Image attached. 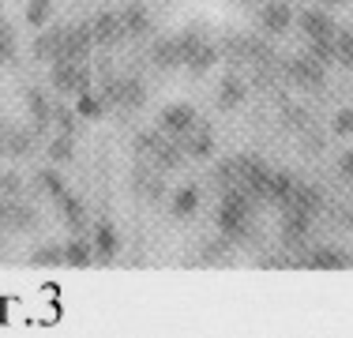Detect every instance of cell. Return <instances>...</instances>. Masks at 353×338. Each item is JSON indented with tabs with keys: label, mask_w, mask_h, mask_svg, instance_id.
Returning a JSON list of instances; mask_svg holds the SVG:
<instances>
[{
	"label": "cell",
	"mask_w": 353,
	"mask_h": 338,
	"mask_svg": "<svg viewBox=\"0 0 353 338\" xmlns=\"http://www.w3.org/2000/svg\"><path fill=\"white\" fill-rule=\"evenodd\" d=\"M218 230L230 237V241H245V237H252V196H245L241 188L222 192Z\"/></svg>",
	"instance_id": "1"
},
{
	"label": "cell",
	"mask_w": 353,
	"mask_h": 338,
	"mask_svg": "<svg viewBox=\"0 0 353 338\" xmlns=\"http://www.w3.org/2000/svg\"><path fill=\"white\" fill-rule=\"evenodd\" d=\"M49 83H53L57 95H83V90H90V83H94V75H90L87 64L79 61H53L49 68Z\"/></svg>",
	"instance_id": "2"
},
{
	"label": "cell",
	"mask_w": 353,
	"mask_h": 338,
	"mask_svg": "<svg viewBox=\"0 0 353 338\" xmlns=\"http://www.w3.org/2000/svg\"><path fill=\"white\" fill-rule=\"evenodd\" d=\"M105 101H117L121 109H139L147 101V87H143L136 75H121V79L105 83Z\"/></svg>",
	"instance_id": "3"
},
{
	"label": "cell",
	"mask_w": 353,
	"mask_h": 338,
	"mask_svg": "<svg viewBox=\"0 0 353 338\" xmlns=\"http://www.w3.org/2000/svg\"><path fill=\"white\" fill-rule=\"evenodd\" d=\"M90 49H94L90 23H83V27H61V61H79V64H87Z\"/></svg>",
	"instance_id": "4"
},
{
	"label": "cell",
	"mask_w": 353,
	"mask_h": 338,
	"mask_svg": "<svg viewBox=\"0 0 353 338\" xmlns=\"http://www.w3.org/2000/svg\"><path fill=\"white\" fill-rule=\"evenodd\" d=\"M90 38H94L98 49H113V46H121V41L128 38V30H124L121 15L102 12V15H94V23H90Z\"/></svg>",
	"instance_id": "5"
},
{
	"label": "cell",
	"mask_w": 353,
	"mask_h": 338,
	"mask_svg": "<svg viewBox=\"0 0 353 338\" xmlns=\"http://www.w3.org/2000/svg\"><path fill=\"white\" fill-rule=\"evenodd\" d=\"M290 79L297 83V87H305V90H316V87H323L327 68L319 64L312 53H305V57H297V61H290Z\"/></svg>",
	"instance_id": "6"
},
{
	"label": "cell",
	"mask_w": 353,
	"mask_h": 338,
	"mask_svg": "<svg viewBox=\"0 0 353 338\" xmlns=\"http://www.w3.org/2000/svg\"><path fill=\"white\" fill-rule=\"evenodd\" d=\"M158 124H162L165 135H173V139H176V135H184V132L196 128L199 117H196V109H192V106L176 101V106H165V109H162V121H158Z\"/></svg>",
	"instance_id": "7"
},
{
	"label": "cell",
	"mask_w": 353,
	"mask_h": 338,
	"mask_svg": "<svg viewBox=\"0 0 353 338\" xmlns=\"http://www.w3.org/2000/svg\"><path fill=\"white\" fill-rule=\"evenodd\" d=\"M176 147L184 150V158H207L214 150V139H211V132H207V124H196L192 132L176 135Z\"/></svg>",
	"instance_id": "8"
},
{
	"label": "cell",
	"mask_w": 353,
	"mask_h": 338,
	"mask_svg": "<svg viewBox=\"0 0 353 338\" xmlns=\"http://www.w3.org/2000/svg\"><path fill=\"white\" fill-rule=\"evenodd\" d=\"M259 19H263V27L271 34H285V30H290V23H293V12H290L285 0H267V4L259 8Z\"/></svg>",
	"instance_id": "9"
},
{
	"label": "cell",
	"mask_w": 353,
	"mask_h": 338,
	"mask_svg": "<svg viewBox=\"0 0 353 338\" xmlns=\"http://www.w3.org/2000/svg\"><path fill=\"white\" fill-rule=\"evenodd\" d=\"M301 34H305L308 41H316V38H331L334 34V19L331 15H323V12H316V8H308V12H301Z\"/></svg>",
	"instance_id": "10"
},
{
	"label": "cell",
	"mask_w": 353,
	"mask_h": 338,
	"mask_svg": "<svg viewBox=\"0 0 353 338\" xmlns=\"http://www.w3.org/2000/svg\"><path fill=\"white\" fill-rule=\"evenodd\" d=\"M34 226H38V210H30L27 203H8V215H4L8 233H30Z\"/></svg>",
	"instance_id": "11"
},
{
	"label": "cell",
	"mask_w": 353,
	"mask_h": 338,
	"mask_svg": "<svg viewBox=\"0 0 353 338\" xmlns=\"http://www.w3.org/2000/svg\"><path fill=\"white\" fill-rule=\"evenodd\" d=\"M57 207H61V222L68 226L72 233H83V230H87V210H83V203L75 199V196H68V192H64V196L57 199Z\"/></svg>",
	"instance_id": "12"
},
{
	"label": "cell",
	"mask_w": 353,
	"mask_h": 338,
	"mask_svg": "<svg viewBox=\"0 0 353 338\" xmlns=\"http://www.w3.org/2000/svg\"><path fill=\"white\" fill-rule=\"evenodd\" d=\"M150 61L154 68H181V46H176V38H158L154 49H150Z\"/></svg>",
	"instance_id": "13"
},
{
	"label": "cell",
	"mask_w": 353,
	"mask_h": 338,
	"mask_svg": "<svg viewBox=\"0 0 353 338\" xmlns=\"http://www.w3.org/2000/svg\"><path fill=\"white\" fill-rule=\"evenodd\" d=\"M90 244H94V256H98V259H113L117 248H121L117 230H113L109 222H98V226H94V241H90Z\"/></svg>",
	"instance_id": "14"
},
{
	"label": "cell",
	"mask_w": 353,
	"mask_h": 338,
	"mask_svg": "<svg viewBox=\"0 0 353 338\" xmlns=\"http://www.w3.org/2000/svg\"><path fill=\"white\" fill-rule=\"evenodd\" d=\"M64 264L79 267V270L90 267V264H94V244H87L83 237H72V241L64 244Z\"/></svg>",
	"instance_id": "15"
},
{
	"label": "cell",
	"mask_w": 353,
	"mask_h": 338,
	"mask_svg": "<svg viewBox=\"0 0 353 338\" xmlns=\"http://www.w3.org/2000/svg\"><path fill=\"white\" fill-rule=\"evenodd\" d=\"M34 57H38V61H46V64L61 61V27L38 34V38H34Z\"/></svg>",
	"instance_id": "16"
},
{
	"label": "cell",
	"mask_w": 353,
	"mask_h": 338,
	"mask_svg": "<svg viewBox=\"0 0 353 338\" xmlns=\"http://www.w3.org/2000/svg\"><path fill=\"white\" fill-rule=\"evenodd\" d=\"M331 46H334V64L353 68V30L350 27H334Z\"/></svg>",
	"instance_id": "17"
},
{
	"label": "cell",
	"mask_w": 353,
	"mask_h": 338,
	"mask_svg": "<svg viewBox=\"0 0 353 338\" xmlns=\"http://www.w3.org/2000/svg\"><path fill=\"white\" fill-rule=\"evenodd\" d=\"M241 101H245V83H241L237 75H225L222 87H218V106H222V109H237Z\"/></svg>",
	"instance_id": "18"
},
{
	"label": "cell",
	"mask_w": 353,
	"mask_h": 338,
	"mask_svg": "<svg viewBox=\"0 0 353 338\" xmlns=\"http://www.w3.org/2000/svg\"><path fill=\"white\" fill-rule=\"evenodd\" d=\"M105 113V95L98 90H83L79 101H75V117H87V121H98Z\"/></svg>",
	"instance_id": "19"
},
{
	"label": "cell",
	"mask_w": 353,
	"mask_h": 338,
	"mask_svg": "<svg viewBox=\"0 0 353 338\" xmlns=\"http://www.w3.org/2000/svg\"><path fill=\"white\" fill-rule=\"evenodd\" d=\"M27 113H30V121H34V132L46 128V124L53 121V109H49V101H46L41 90H30V95H27Z\"/></svg>",
	"instance_id": "20"
},
{
	"label": "cell",
	"mask_w": 353,
	"mask_h": 338,
	"mask_svg": "<svg viewBox=\"0 0 353 338\" xmlns=\"http://www.w3.org/2000/svg\"><path fill=\"white\" fill-rule=\"evenodd\" d=\"M121 23H124V30H128V38H143V34L150 30V19H147V12H143L139 4L124 8V12H121Z\"/></svg>",
	"instance_id": "21"
},
{
	"label": "cell",
	"mask_w": 353,
	"mask_h": 338,
	"mask_svg": "<svg viewBox=\"0 0 353 338\" xmlns=\"http://www.w3.org/2000/svg\"><path fill=\"white\" fill-rule=\"evenodd\" d=\"M293 196V181H290V173H271L267 177V199H274V203H290Z\"/></svg>",
	"instance_id": "22"
},
{
	"label": "cell",
	"mask_w": 353,
	"mask_h": 338,
	"mask_svg": "<svg viewBox=\"0 0 353 338\" xmlns=\"http://www.w3.org/2000/svg\"><path fill=\"white\" fill-rule=\"evenodd\" d=\"M293 207H301V210H308V215H316L319 210V192L312 188V184H293V196H290ZM285 203V207H290Z\"/></svg>",
	"instance_id": "23"
},
{
	"label": "cell",
	"mask_w": 353,
	"mask_h": 338,
	"mask_svg": "<svg viewBox=\"0 0 353 338\" xmlns=\"http://www.w3.org/2000/svg\"><path fill=\"white\" fill-rule=\"evenodd\" d=\"M308 267H319V270H339V267H346V256H342V252H334V248H316L312 256H308Z\"/></svg>",
	"instance_id": "24"
},
{
	"label": "cell",
	"mask_w": 353,
	"mask_h": 338,
	"mask_svg": "<svg viewBox=\"0 0 353 338\" xmlns=\"http://www.w3.org/2000/svg\"><path fill=\"white\" fill-rule=\"evenodd\" d=\"M196 207H199V192L196 188H181L173 196V215L176 218H192V215H196Z\"/></svg>",
	"instance_id": "25"
},
{
	"label": "cell",
	"mask_w": 353,
	"mask_h": 338,
	"mask_svg": "<svg viewBox=\"0 0 353 338\" xmlns=\"http://www.w3.org/2000/svg\"><path fill=\"white\" fill-rule=\"evenodd\" d=\"M214 61H218L214 46H207V41H203V46H199L196 53H192L188 61H184V68H188V72H196V75H203V72H207V68H211Z\"/></svg>",
	"instance_id": "26"
},
{
	"label": "cell",
	"mask_w": 353,
	"mask_h": 338,
	"mask_svg": "<svg viewBox=\"0 0 353 338\" xmlns=\"http://www.w3.org/2000/svg\"><path fill=\"white\" fill-rule=\"evenodd\" d=\"M34 267H61L64 264V244H41V248L30 256Z\"/></svg>",
	"instance_id": "27"
},
{
	"label": "cell",
	"mask_w": 353,
	"mask_h": 338,
	"mask_svg": "<svg viewBox=\"0 0 353 338\" xmlns=\"http://www.w3.org/2000/svg\"><path fill=\"white\" fill-rule=\"evenodd\" d=\"M49 158H53L57 166L72 162V158H75V147H72V135H57V139L49 143Z\"/></svg>",
	"instance_id": "28"
},
{
	"label": "cell",
	"mask_w": 353,
	"mask_h": 338,
	"mask_svg": "<svg viewBox=\"0 0 353 338\" xmlns=\"http://www.w3.org/2000/svg\"><path fill=\"white\" fill-rule=\"evenodd\" d=\"M38 184H41V192H46V196H53V199H61L64 192V181H61V173H53V169H41L38 173Z\"/></svg>",
	"instance_id": "29"
},
{
	"label": "cell",
	"mask_w": 353,
	"mask_h": 338,
	"mask_svg": "<svg viewBox=\"0 0 353 338\" xmlns=\"http://www.w3.org/2000/svg\"><path fill=\"white\" fill-rule=\"evenodd\" d=\"M12 61H15V30L0 19V68L12 64Z\"/></svg>",
	"instance_id": "30"
},
{
	"label": "cell",
	"mask_w": 353,
	"mask_h": 338,
	"mask_svg": "<svg viewBox=\"0 0 353 338\" xmlns=\"http://www.w3.org/2000/svg\"><path fill=\"white\" fill-rule=\"evenodd\" d=\"M49 12H53L49 0H27V23L30 27H41V23L49 19Z\"/></svg>",
	"instance_id": "31"
},
{
	"label": "cell",
	"mask_w": 353,
	"mask_h": 338,
	"mask_svg": "<svg viewBox=\"0 0 353 338\" xmlns=\"http://www.w3.org/2000/svg\"><path fill=\"white\" fill-rule=\"evenodd\" d=\"M53 121H57V128H61V135H75V109L57 106L53 109Z\"/></svg>",
	"instance_id": "32"
},
{
	"label": "cell",
	"mask_w": 353,
	"mask_h": 338,
	"mask_svg": "<svg viewBox=\"0 0 353 338\" xmlns=\"http://www.w3.org/2000/svg\"><path fill=\"white\" fill-rule=\"evenodd\" d=\"M19 192H23V181H19V173H12V169H8V173H0V196L15 199Z\"/></svg>",
	"instance_id": "33"
},
{
	"label": "cell",
	"mask_w": 353,
	"mask_h": 338,
	"mask_svg": "<svg viewBox=\"0 0 353 338\" xmlns=\"http://www.w3.org/2000/svg\"><path fill=\"white\" fill-rule=\"evenodd\" d=\"M331 128H334V135H353V109H339Z\"/></svg>",
	"instance_id": "34"
},
{
	"label": "cell",
	"mask_w": 353,
	"mask_h": 338,
	"mask_svg": "<svg viewBox=\"0 0 353 338\" xmlns=\"http://www.w3.org/2000/svg\"><path fill=\"white\" fill-rule=\"evenodd\" d=\"M342 173L353 177V150H346V155H342Z\"/></svg>",
	"instance_id": "35"
},
{
	"label": "cell",
	"mask_w": 353,
	"mask_h": 338,
	"mask_svg": "<svg viewBox=\"0 0 353 338\" xmlns=\"http://www.w3.org/2000/svg\"><path fill=\"white\" fill-rule=\"evenodd\" d=\"M4 215H8V199L0 196V233H4Z\"/></svg>",
	"instance_id": "36"
},
{
	"label": "cell",
	"mask_w": 353,
	"mask_h": 338,
	"mask_svg": "<svg viewBox=\"0 0 353 338\" xmlns=\"http://www.w3.org/2000/svg\"><path fill=\"white\" fill-rule=\"evenodd\" d=\"M8 155V150H4V139H0V158H4Z\"/></svg>",
	"instance_id": "37"
},
{
	"label": "cell",
	"mask_w": 353,
	"mask_h": 338,
	"mask_svg": "<svg viewBox=\"0 0 353 338\" xmlns=\"http://www.w3.org/2000/svg\"><path fill=\"white\" fill-rule=\"evenodd\" d=\"M323 4H342V0H323Z\"/></svg>",
	"instance_id": "38"
},
{
	"label": "cell",
	"mask_w": 353,
	"mask_h": 338,
	"mask_svg": "<svg viewBox=\"0 0 353 338\" xmlns=\"http://www.w3.org/2000/svg\"><path fill=\"white\" fill-rule=\"evenodd\" d=\"M248 4H259V0H248Z\"/></svg>",
	"instance_id": "39"
}]
</instances>
